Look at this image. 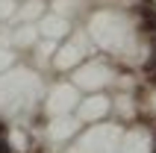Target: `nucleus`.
Masks as SVG:
<instances>
[{"label":"nucleus","mask_w":156,"mask_h":153,"mask_svg":"<svg viewBox=\"0 0 156 153\" xmlns=\"http://www.w3.org/2000/svg\"><path fill=\"white\" fill-rule=\"evenodd\" d=\"M65 21H62V18H56V21H53V18H47V21H44V35H50V38H59V35H65Z\"/></svg>","instance_id":"1"},{"label":"nucleus","mask_w":156,"mask_h":153,"mask_svg":"<svg viewBox=\"0 0 156 153\" xmlns=\"http://www.w3.org/2000/svg\"><path fill=\"white\" fill-rule=\"evenodd\" d=\"M53 138H65V136H71V133H74V124H71V121H53Z\"/></svg>","instance_id":"2"}]
</instances>
